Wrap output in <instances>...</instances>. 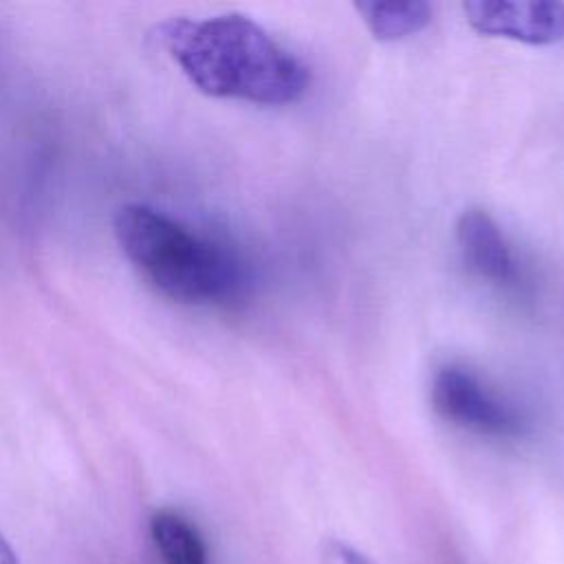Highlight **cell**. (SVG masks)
<instances>
[{
  "mask_svg": "<svg viewBox=\"0 0 564 564\" xmlns=\"http://www.w3.org/2000/svg\"><path fill=\"white\" fill-rule=\"evenodd\" d=\"M474 31L524 44L564 40V4L546 0H471L463 4Z\"/></svg>",
  "mask_w": 564,
  "mask_h": 564,
  "instance_id": "obj_4",
  "label": "cell"
},
{
  "mask_svg": "<svg viewBox=\"0 0 564 564\" xmlns=\"http://www.w3.org/2000/svg\"><path fill=\"white\" fill-rule=\"evenodd\" d=\"M112 227L123 256L172 300L225 302L245 286V269L231 251L163 212L128 203L115 214Z\"/></svg>",
  "mask_w": 564,
  "mask_h": 564,
  "instance_id": "obj_2",
  "label": "cell"
},
{
  "mask_svg": "<svg viewBox=\"0 0 564 564\" xmlns=\"http://www.w3.org/2000/svg\"><path fill=\"white\" fill-rule=\"evenodd\" d=\"M335 555H337V560L341 564H375L364 553H359V551H355V549H350L346 544H337L335 546Z\"/></svg>",
  "mask_w": 564,
  "mask_h": 564,
  "instance_id": "obj_8",
  "label": "cell"
},
{
  "mask_svg": "<svg viewBox=\"0 0 564 564\" xmlns=\"http://www.w3.org/2000/svg\"><path fill=\"white\" fill-rule=\"evenodd\" d=\"M0 564H20V562H18V555L13 553L11 544L4 540L2 531H0Z\"/></svg>",
  "mask_w": 564,
  "mask_h": 564,
  "instance_id": "obj_9",
  "label": "cell"
},
{
  "mask_svg": "<svg viewBox=\"0 0 564 564\" xmlns=\"http://www.w3.org/2000/svg\"><path fill=\"white\" fill-rule=\"evenodd\" d=\"M456 240L469 271L500 289L522 286V267L498 223L485 209H467L456 223Z\"/></svg>",
  "mask_w": 564,
  "mask_h": 564,
  "instance_id": "obj_5",
  "label": "cell"
},
{
  "mask_svg": "<svg viewBox=\"0 0 564 564\" xmlns=\"http://www.w3.org/2000/svg\"><path fill=\"white\" fill-rule=\"evenodd\" d=\"M355 9L370 33L383 42L419 33L432 20L427 2H357Z\"/></svg>",
  "mask_w": 564,
  "mask_h": 564,
  "instance_id": "obj_6",
  "label": "cell"
},
{
  "mask_svg": "<svg viewBox=\"0 0 564 564\" xmlns=\"http://www.w3.org/2000/svg\"><path fill=\"white\" fill-rule=\"evenodd\" d=\"M152 538L165 564H209L198 529L174 511H159L152 518Z\"/></svg>",
  "mask_w": 564,
  "mask_h": 564,
  "instance_id": "obj_7",
  "label": "cell"
},
{
  "mask_svg": "<svg viewBox=\"0 0 564 564\" xmlns=\"http://www.w3.org/2000/svg\"><path fill=\"white\" fill-rule=\"evenodd\" d=\"M156 33L183 75L205 95L278 106L306 93L304 64L247 15L172 18Z\"/></svg>",
  "mask_w": 564,
  "mask_h": 564,
  "instance_id": "obj_1",
  "label": "cell"
},
{
  "mask_svg": "<svg viewBox=\"0 0 564 564\" xmlns=\"http://www.w3.org/2000/svg\"><path fill=\"white\" fill-rule=\"evenodd\" d=\"M432 403L443 419L478 434L518 436L527 427V416L516 403L489 390L471 370L460 366H445L436 372Z\"/></svg>",
  "mask_w": 564,
  "mask_h": 564,
  "instance_id": "obj_3",
  "label": "cell"
}]
</instances>
